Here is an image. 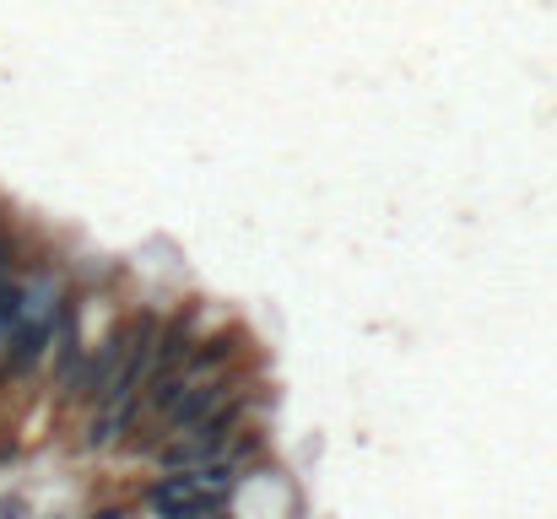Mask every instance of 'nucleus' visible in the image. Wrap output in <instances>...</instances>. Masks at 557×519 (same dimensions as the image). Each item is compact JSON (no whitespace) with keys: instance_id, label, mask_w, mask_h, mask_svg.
Returning <instances> with one entry per match:
<instances>
[{"instance_id":"f257e3e1","label":"nucleus","mask_w":557,"mask_h":519,"mask_svg":"<svg viewBox=\"0 0 557 519\" xmlns=\"http://www.w3.org/2000/svg\"><path fill=\"white\" fill-rule=\"evenodd\" d=\"M228 401H233V395H228V379H217V374H211V379H190L179 390V401L168 406L163 417H168V428H174V433H190V428H201L211 411L228 406Z\"/></svg>"},{"instance_id":"f03ea898","label":"nucleus","mask_w":557,"mask_h":519,"mask_svg":"<svg viewBox=\"0 0 557 519\" xmlns=\"http://www.w3.org/2000/svg\"><path fill=\"white\" fill-rule=\"evenodd\" d=\"M22 303H28V292L17 282H0V336H11L22 325Z\"/></svg>"}]
</instances>
